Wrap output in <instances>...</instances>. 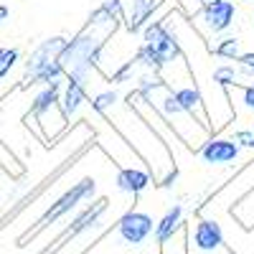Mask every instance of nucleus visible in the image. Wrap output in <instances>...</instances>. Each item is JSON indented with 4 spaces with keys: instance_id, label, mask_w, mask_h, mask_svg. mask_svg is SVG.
<instances>
[{
    "instance_id": "obj_17",
    "label": "nucleus",
    "mask_w": 254,
    "mask_h": 254,
    "mask_svg": "<svg viewBox=\"0 0 254 254\" xmlns=\"http://www.w3.org/2000/svg\"><path fill=\"white\" fill-rule=\"evenodd\" d=\"M231 140L239 147H254V132L252 130H234L231 132Z\"/></svg>"
},
{
    "instance_id": "obj_16",
    "label": "nucleus",
    "mask_w": 254,
    "mask_h": 254,
    "mask_svg": "<svg viewBox=\"0 0 254 254\" xmlns=\"http://www.w3.org/2000/svg\"><path fill=\"white\" fill-rule=\"evenodd\" d=\"M18 61H20V51L18 49H0V79H5Z\"/></svg>"
},
{
    "instance_id": "obj_3",
    "label": "nucleus",
    "mask_w": 254,
    "mask_h": 254,
    "mask_svg": "<svg viewBox=\"0 0 254 254\" xmlns=\"http://www.w3.org/2000/svg\"><path fill=\"white\" fill-rule=\"evenodd\" d=\"M94 193H97V183L92 181V178H81L79 183H74L71 188H66L64 193L44 211V216H41L36 224V229L41 231V229H46V226H51V224H56L59 219H64L66 214H71V211L79 206V203H84V201H89V198H94Z\"/></svg>"
},
{
    "instance_id": "obj_1",
    "label": "nucleus",
    "mask_w": 254,
    "mask_h": 254,
    "mask_svg": "<svg viewBox=\"0 0 254 254\" xmlns=\"http://www.w3.org/2000/svg\"><path fill=\"white\" fill-rule=\"evenodd\" d=\"M120 23H122L120 0H104V3L89 15L87 26H84L74 38L66 41V46H64V51L59 56L64 74L89 84L92 71L99 66L102 49L117 33Z\"/></svg>"
},
{
    "instance_id": "obj_2",
    "label": "nucleus",
    "mask_w": 254,
    "mask_h": 254,
    "mask_svg": "<svg viewBox=\"0 0 254 254\" xmlns=\"http://www.w3.org/2000/svg\"><path fill=\"white\" fill-rule=\"evenodd\" d=\"M183 56L178 36L168 28L163 20H153L142 28V44L135 54V64H142L147 71L160 74L168 64H173Z\"/></svg>"
},
{
    "instance_id": "obj_15",
    "label": "nucleus",
    "mask_w": 254,
    "mask_h": 254,
    "mask_svg": "<svg viewBox=\"0 0 254 254\" xmlns=\"http://www.w3.org/2000/svg\"><path fill=\"white\" fill-rule=\"evenodd\" d=\"M214 84L216 87H221V89H226V87H231V84H239V71L234 69V66H229V64H224V66H219V69H214Z\"/></svg>"
},
{
    "instance_id": "obj_20",
    "label": "nucleus",
    "mask_w": 254,
    "mask_h": 254,
    "mask_svg": "<svg viewBox=\"0 0 254 254\" xmlns=\"http://www.w3.org/2000/svg\"><path fill=\"white\" fill-rule=\"evenodd\" d=\"M252 3H254V0H252Z\"/></svg>"
},
{
    "instance_id": "obj_9",
    "label": "nucleus",
    "mask_w": 254,
    "mask_h": 254,
    "mask_svg": "<svg viewBox=\"0 0 254 254\" xmlns=\"http://www.w3.org/2000/svg\"><path fill=\"white\" fill-rule=\"evenodd\" d=\"M188 239L193 242V247L198 252H203V254L224 249V231H221V226L214 219H198L196 226L190 229V237Z\"/></svg>"
},
{
    "instance_id": "obj_7",
    "label": "nucleus",
    "mask_w": 254,
    "mask_h": 254,
    "mask_svg": "<svg viewBox=\"0 0 254 254\" xmlns=\"http://www.w3.org/2000/svg\"><path fill=\"white\" fill-rule=\"evenodd\" d=\"M237 18V8L231 0H206V5L201 8V20L203 28L208 33H226L231 26H234Z\"/></svg>"
},
{
    "instance_id": "obj_4",
    "label": "nucleus",
    "mask_w": 254,
    "mask_h": 254,
    "mask_svg": "<svg viewBox=\"0 0 254 254\" xmlns=\"http://www.w3.org/2000/svg\"><path fill=\"white\" fill-rule=\"evenodd\" d=\"M153 231H155V221H153L150 214H145V211H127V214L117 221L120 239L130 247L145 244L153 237Z\"/></svg>"
},
{
    "instance_id": "obj_14",
    "label": "nucleus",
    "mask_w": 254,
    "mask_h": 254,
    "mask_svg": "<svg viewBox=\"0 0 254 254\" xmlns=\"http://www.w3.org/2000/svg\"><path fill=\"white\" fill-rule=\"evenodd\" d=\"M214 54H216L219 59H229V61H237V59L242 56V46H239V38H234V36H226V38H221L219 44L214 46Z\"/></svg>"
},
{
    "instance_id": "obj_19",
    "label": "nucleus",
    "mask_w": 254,
    "mask_h": 254,
    "mask_svg": "<svg viewBox=\"0 0 254 254\" xmlns=\"http://www.w3.org/2000/svg\"><path fill=\"white\" fill-rule=\"evenodd\" d=\"M10 18V8L8 5H0V23H3V20H8Z\"/></svg>"
},
{
    "instance_id": "obj_12",
    "label": "nucleus",
    "mask_w": 254,
    "mask_h": 254,
    "mask_svg": "<svg viewBox=\"0 0 254 254\" xmlns=\"http://www.w3.org/2000/svg\"><path fill=\"white\" fill-rule=\"evenodd\" d=\"M181 229H183V206L176 203V206H171V208H168L165 214L160 216V221H155V231H153L155 242H158L160 247L168 244Z\"/></svg>"
},
{
    "instance_id": "obj_11",
    "label": "nucleus",
    "mask_w": 254,
    "mask_h": 254,
    "mask_svg": "<svg viewBox=\"0 0 254 254\" xmlns=\"http://www.w3.org/2000/svg\"><path fill=\"white\" fill-rule=\"evenodd\" d=\"M153 183V176L150 171H142V168H135V165H125L117 171L115 176V186L120 190H125V193H130V196H137L142 193V190Z\"/></svg>"
},
{
    "instance_id": "obj_8",
    "label": "nucleus",
    "mask_w": 254,
    "mask_h": 254,
    "mask_svg": "<svg viewBox=\"0 0 254 254\" xmlns=\"http://www.w3.org/2000/svg\"><path fill=\"white\" fill-rule=\"evenodd\" d=\"M239 150L242 147L231 137H208L206 142H201L198 155L208 165H229L239 158Z\"/></svg>"
},
{
    "instance_id": "obj_5",
    "label": "nucleus",
    "mask_w": 254,
    "mask_h": 254,
    "mask_svg": "<svg viewBox=\"0 0 254 254\" xmlns=\"http://www.w3.org/2000/svg\"><path fill=\"white\" fill-rule=\"evenodd\" d=\"M66 41H69V38H64V36H51V38H46V41H41V44H38V46L28 54V59H26L23 84H26L31 76H36L41 69H46L49 64L59 61V56H61L64 46H66Z\"/></svg>"
},
{
    "instance_id": "obj_21",
    "label": "nucleus",
    "mask_w": 254,
    "mask_h": 254,
    "mask_svg": "<svg viewBox=\"0 0 254 254\" xmlns=\"http://www.w3.org/2000/svg\"><path fill=\"white\" fill-rule=\"evenodd\" d=\"M252 132H254V130H252Z\"/></svg>"
},
{
    "instance_id": "obj_13",
    "label": "nucleus",
    "mask_w": 254,
    "mask_h": 254,
    "mask_svg": "<svg viewBox=\"0 0 254 254\" xmlns=\"http://www.w3.org/2000/svg\"><path fill=\"white\" fill-rule=\"evenodd\" d=\"M117 92L115 89H104V92H99V94H94V99L89 102L92 104V110L94 112H99V115H110L115 107H117Z\"/></svg>"
},
{
    "instance_id": "obj_18",
    "label": "nucleus",
    "mask_w": 254,
    "mask_h": 254,
    "mask_svg": "<svg viewBox=\"0 0 254 254\" xmlns=\"http://www.w3.org/2000/svg\"><path fill=\"white\" fill-rule=\"evenodd\" d=\"M242 102L247 104V110H254V84L242 87Z\"/></svg>"
},
{
    "instance_id": "obj_10",
    "label": "nucleus",
    "mask_w": 254,
    "mask_h": 254,
    "mask_svg": "<svg viewBox=\"0 0 254 254\" xmlns=\"http://www.w3.org/2000/svg\"><path fill=\"white\" fill-rule=\"evenodd\" d=\"M87 94H89V84H87V81H79V79H74V76H66V79H64L61 99H59L64 117H66V120L74 117V115L79 112L81 104L87 102Z\"/></svg>"
},
{
    "instance_id": "obj_6",
    "label": "nucleus",
    "mask_w": 254,
    "mask_h": 254,
    "mask_svg": "<svg viewBox=\"0 0 254 254\" xmlns=\"http://www.w3.org/2000/svg\"><path fill=\"white\" fill-rule=\"evenodd\" d=\"M110 208V201L107 198H97V201H92L87 208H81L79 214L71 219V224L64 229V234L59 237V242H56V247H64L66 242H71V239H76V237H81L84 231H89V229H94L97 226V221L102 219V214Z\"/></svg>"
}]
</instances>
